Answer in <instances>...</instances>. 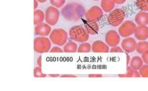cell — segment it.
<instances>
[{
	"mask_svg": "<svg viewBox=\"0 0 148 91\" xmlns=\"http://www.w3.org/2000/svg\"><path fill=\"white\" fill-rule=\"evenodd\" d=\"M85 13L84 7L76 3H68L61 9V14L64 18L70 22L78 21Z\"/></svg>",
	"mask_w": 148,
	"mask_h": 91,
	"instance_id": "obj_1",
	"label": "cell"
},
{
	"mask_svg": "<svg viewBox=\"0 0 148 91\" xmlns=\"http://www.w3.org/2000/svg\"><path fill=\"white\" fill-rule=\"evenodd\" d=\"M69 35L72 40L79 43L88 41L89 34L84 27L81 25H76L69 30Z\"/></svg>",
	"mask_w": 148,
	"mask_h": 91,
	"instance_id": "obj_2",
	"label": "cell"
},
{
	"mask_svg": "<svg viewBox=\"0 0 148 91\" xmlns=\"http://www.w3.org/2000/svg\"><path fill=\"white\" fill-rule=\"evenodd\" d=\"M68 34L62 28H55L49 35V39L54 45L63 46L67 42Z\"/></svg>",
	"mask_w": 148,
	"mask_h": 91,
	"instance_id": "obj_3",
	"label": "cell"
},
{
	"mask_svg": "<svg viewBox=\"0 0 148 91\" xmlns=\"http://www.w3.org/2000/svg\"><path fill=\"white\" fill-rule=\"evenodd\" d=\"M51 47V40L45 36L37 37L34 40V51L37 53H47L50 51Z\"/></svg>",
	"mask_w": 148,
	"mask_h": 91,
	"instance_id": "obj_4",
	"label": "cell"
},
{
	"mask_svg": "<svg viewBox=\"0 0 148 91\" xmlns=\"http://www.w3.org/2000/svg\"><path fill=\"white\" fill-rule=\"evenodd\" d=\"M125 17V12L121 9L116 8L110 12L107 19L108 23L112 27H118L123 23Z\"/></svg>",
	"mask_w": 148,
	"mask_h": 91,
	"instance_id": "obj_5",
	"label": "cell"
},
{
	"mask_svg": "<svg viewBox=\"0 0 148 91\" xmlns=\"http://www.w3.org/2000/svg\"><path fill=\"white\" fill-rule=\"evenodd\" d=\"M60 17L59 10L53 6L47 7L45 12V21L47 23L51 26L57 24Z\"/></svg>",
	"mask_w": 148,
	"mask_h": 91,
	"instance_id": "obj_6",
	"label": "cell"
},
{
	"mask_svg": "<svg viewBox=\"0 0 148 91\" xmlns=\"http://www.w3.org/2000/svg\"><path fill=\"white\" fill-rule=\"evenodd\" d=\"M136 28V24L130 20H127L119 27V33L123 37H127L134 34Z\"/></svg>",
	"mask_w": 148,
	"mask_h": 91,
	"instance_id": "obj_7",
	"label": "cell"
},
{
	"mask_svg": "<svg viewBox=\"0 0 148 91\" xmlns=\"http://www.w3.org/2000/svg\"><path fill=\"white\" fill-rule=\"evenodd\" d=\"M102 9L97 5H93L86 12L85 17L88 21H99L103 16Z\"/></svg>",
	"mask_w": 148,
	"mask_h": 91,
	"instance_id": "obj_8",
	"label": "cell"
},
{
	"mask_svg": "<svg viewBox=\"0 0 148 91\" xmlns=\"http://www.w3.org/2000/svg\"><path fill=\"white\" fill-rule=\"evenodd\" d=\"M105 40L109 46L113 47L119 45L121 40L120 34L114 30H110L106 33Z\"/></svg>",
	"mask_w": 148,
	"mask_h": 91,
	"instance_id": "obj_9",
	"label": "cell"
},
{
	"mask_svg": "<svg viewBox=\"0 0 148 91\" xmlns=\"http://www.w3.org/2000/svg\"><path fill=\"white\" fill-rule=\"evenodd\" d=\"M137 43L134 38L130 37H125L121 42V47L126 53H132L136 49Z\"/></svg>",
	"mask_w": 148,
	"mask_h": 91,
	"instance_id": "obj_10",
	"label": "cell"
},
{
	"mask_svg": "<svg viewBox=\"0 0 148 91\" xmlns=\"http://www.w3.org/2000/svg\"><path fill=\"white\" fill-rule=\"evenodd\" d=\"M51 32V27L47 23H42L36 25L35 28V33L40 36H47L50 35Z\"/></svg>",
	"mask_w": 148,
	"mask_h": 91,
	"instance_id": "obj_11",
	"label": "cell"
},
{
	"mask_svg": "<svg viewBox=\"0 0 148 91\" xmlns=\"http://www.w3.org/2000/svg\"><path fill=\"white\" fill-rule=\"evenodd\" d=\"M134 36L137 39L144 41L148 38V27L147 26H138L135 31Z\"/></svg>",
	"mask_w": 148,
	"mask_h": 91,
	"instance_id": "obj_12",
	"label": "cell"
},
{
	"mask_svg": "<svg viewBox=\"0 0 148 91\" xmlns=\"http://www.w3.org/2000/svg\"><path fill=\"white\" fill-rule=\"evenodd\" d=\"M91 50L94 53H109L110 51L109 46L101 40L94 42L91 46Z\"/></svg>",
	"mask_w": 148,
	"mask_h": 91,
	"instance_id": "obj_13",
	"label": "cell"
},
{
	"mask_svg": "<svg viewBox=\"0 0 148 91\" xmlns=\"http://www.w3.org/2000/svg\"><path fill=\"white\" fill-rule=\"evenodd\" d=\"M84 28L89 35H96L98 33L99 27L97 22L88 21L84 23Z\"/></svg>",
	"mask_w": 148,
	"mask_h": 91,
	"instance_id": "obj_14",
	"label": "cell"
},
{
	"mask_svg": "<svg viewBox=\"0 0 148 91\" xmlns=\"http://www.w3.org/2000/svg\"><path fill=\"white\" fill-rule=\"evenodd\" d=\"M135 22L138 26H147V25H148V12L145 11L138 12L135 17Z\"/></svg>",
	"mask_w": 148,
	"mask_h": 91,
	"instance_id": "obj_15",
	"label": "cell"
},
{
	"mask_svg": "<svg viewBox=\"0 0 148 91\" xmlns=\"http://www.w3.org/2000/svg\"><path fill=\"white\" fill-rule=\"evenodd\" d=\"M45 20V13L40 9H36L34 12V24L38 25Z\"/></svg>",
	"mask_w": 148,
	"mask_h": 91,
	"instance_id": "obj_16",
	"label": "cell"
},
{
	"mask_svg": "<svg viewBox=\"0 0 148 91\" xmlns=\"http://www.w3.org/2000/svg\"><path fill=\"white\" fill-rule=\"evenodd\" d=\"M115 4L113 0H101V8L105 12H110L114 8Z\"/></svg>",
	"mask_w": 148,
	"mask_h": 91,
	"instance_id": "obj_17",
	"label": "cell"
},
{
	"mask_svg": "<svg viewBox=\"0 0 148 91\" xmlns=\"http://www.w3.org/2000/svg\"><path fill=\"white\" fill-rule=\"evenodd\" d=\"M143 61L140 57L135 56L131 58L130 61V66L134 70H139L141 67L143 66Z\"/></svg>",
	"mask_w": 148,
	"mask_h": 91,
	"instance_id": "obj_18",
	"label": "cell"
},
{
	"mask_svg": "<svg viewBox=\"0 0 148 91\" xmlns=\"http://www.w3.org/2000/svg\"><path fill=\"white\" fill-rule=\"evenodd\" d=\"M78 47L74 42L70 41L64 45L63 51L65 53H76L77 51Z\"/></svg>",
	"mask_w": 148,
	"mask_h": 91,
	"instance_id": "obj_19",
	"label": "cell"
},
{
	"mask_svg": "<svg viewBox=\"0 0 148 91\" xmlns=\"http://www.w3.org/2000/svg\"><path fill=\"white\" fill-rule=\"evenodd\" d=\"M137 52L140 54H143L145 52L148 51V42L142 41L139 42L137 43L136 47Z\"/></svg>",
	"mask_w": 148,
	"mask_h": 91,
	"instance_id": "obj_20",
	"label": "cell"
},
{
	"mask_svg": "<svg viewBox=\"0 0 148 91\" xmlns=\"http://www.w3.org/2000/svg\"><path fill=\"white\" fill-rule=\"evenodd\" d=\"M91 46L88 42H83L79 45L77 48L78 53H89L91 51Z\"/></svg>",
	"mask_w": 148,
	"mask_h": 91,
	"instance_id": "obj_21",
	"label": "cell"
},
{
	"mask_svg": "<svg viewBox=\"0 0 148 91\" xmlns=\"http://www.w3.org/2000/svg\"><path fill=\"white\" fill-rule=\"evenodd\" d=\"M126 78H140L141 75L137 70H134L131 67L127 66Z\"/></svg>",
	"mask_w": 148,
	"mask_h": 91,
	"instance_id": "obj_22",
	"label": "cell"
},
{
	"mask_svg": "<svg viewBox=\"0 0 148 91\" xmlns=\"http://www.w3.org/2000/svg\"><path fill=\"white\" fill-rule=\"evenodd\" d=\"M136 5L142 11H148V0H137Z\"/></svg>",
	"mask_w": 148,
	"mask_h": 91,
	"instance_id": "obj_23",
	"label": "cell"
},
{
	"mask_svg": "<svg viewBox=\"0 0 148 91\" xmlns=\"http://www.w3.org/2000/svg\"><path fill=\"white\" fill-rule=\"evenodd\" d=\"M51 5L56 8H60L65 4L66 0H49Z\"/></svg>",
	"mask_w": 148,
	"mask_h": 91,
	"instance_id": "obj_24",
	"label": "cell"
},
{
	"mask_svg": "<svg viewBox=\"0 0 148 91\" xmlns=\"http://www.w3.org/2000/svg\"><path fill=\"white\" fill-rule=\"evenodd\" d=\"M34 76L35 78H46L47 75L42 73L41 67L39 66L34 68Z\"/></svg>",
	"mask_w": 148,
	"mask_h": 91,
	"instance_id": "obj_25",
	"label": "cell"
},
{
	"mask_svg": "<svg viewBox=\"0 0 148 91\" xmlns=\"http://www.w3.org/2000/svg\"><path fill=\"white\" fill-rule=\"evenodd\" d=\"M139 73L142 78H148V65H143L139 70Z\"/></svg>",
	"mask_w": 148,
	"mask_h": 91,
	"instance_id": "obj_26",
	"label": "cell"
},
{
	"mask_svg": "<svg viewBox=\"0 0 148 91\" xmlns=\"http://www.w3.org/2000/svg\"><path fill=\"white\" fill-rule=\"evenodd\" d=\"M110 53H123L124 51L119 46L113 47L110 50Z\"/></svg>",
	"mask_w": 148,
	"mask_h": 91,
	"instance_id": "obj_27",
	"label": "cell"
},
{
	"mask_svg": "<svg viewBox=\"0 0 148 91\" xmlns=\"http://www.w3.org/2000/svg\"><path fill=\"white\" fill-rule=\"evenodd\" d=\"M63 51L59 47L54 46L52 47V49H51L49 52L50 53H63Z\"/></svg>",
	"mask_w": 148,
	"mask_h": 91,
	"instance_id": "obj_28",
	"label": "cell"
},
{
	"mask_svg": "<svg viewBox=\"0 0 148 91\" xmlns=\"http://www.w3.org/2000/svg\"><path fill=\"white\" fill-rule=\"evenodd\" d=\"M142 59L143 60L144 63L148 65V51L142 54Z\"/></svg>",
	"mask_w": 148,
	"mask_h": 91,
	"instance_id": "obj_29",
	"label": "cell"
},
{
	"mask_svg": "<svg viewBox=\"0 0 148 91\" xmlns=\"http://www.w3.org/2000/svg\"><path fill=\"white\" fill-rule=\"evenodd\" d=\"M113 1L116 5H120L125 3V2H126V0H113Z\"/></svg>",
	"mask_w": 148,
	"mask_h": 91,
	"instance_id": "obj_30",
	"label": "cell"
},
{
	"mask_svg": "<svg viewBox=\"0 0 148 91\" xmlns=\"http://www.w3.org/2000/svg\"><path fill=\"white\" fill-rule=\"evenodd\" d=\"M37 63L39 67H42V56H39L37 59Z\"/></svg>",
	"mask_w": 148,
	"mask_h": 91,
	"instance_id": "obj_31",
	"label": "cell"
},
{
	"mask_svg": "<svg viewBox=\"0 0 148 91\" xmlns=\"http://www.w3.org/2000/svg\"><path fill=\"white\" fill-rule=\"evenodd\" d=\"M61 78H77V76L73 75H61Z\"/></svg>",
	"mask_w": 148,
	"mask_h": 91,
	"instance_id": "obj_32",
	"label": "cell"
},
{
	"mask_svg": "<svg viewBox=\"0 0 148 91\" xmlns=\"http://www.w3.org/2000/svg\"><path fill=\"white\" fill-rule=\"evenodd\" d=\"M88 76L89 78H102L103 75H89Z\"/></svg>",
	"mask_w": 148,
	"mask_h": 91,
	"instance_id": "obj_33",
	"label": "cell"
},
{
	"mask_svg": "<svg viewBox=\"0 0 148 91\" xmlns=\"http://www.w3.org/2000/svg\"><path fill=\"white\" fill-rule=\"evenodd\" d=\"M39 5V3L37 1V0H34V10H36Z\"/></svg>",
	"mask_w": 148,
	"mask_h": 91,
	"instance_id": "obj_34",
	"label": "cell"
},
{
	"mask_svg": "<svg viewBox=\"0 0 148 91\" xmlns=\"http://www.w3.org/2000/svg\"><path fill=\"white\" fill-rule=\"evenodd\" d=\"M126 56H127V66H128V64L130 63V56L129 55L126 53Z\"/></svg>",
	"mask_w": 148,
	"mask_h": 91,
	"instance_id": "obj_35",
	"label": "cell"
},
{
	"mask_svg": "<svg viewBox=\"0 0 148 91\" xmlns=\"http://www.w3.org/2000/svg\"><path fill=\"white\" fill-rule=\"evenodd\" d=\"M49 76L52 78H57L59 76V75H49Z\"/></svg>",
	"mask_w": 148,
	"mask_h": 91,
	"instance_id": "obj_36",
	"label": "cell"
},
{
	"mask_svg": "<svg viewBox=\"0 0 148 91\" xmlns=\"http://www.w3.org/2000/svg\"><path fill=\"white\" fill-rule=\"evenodd\" d=\"M38 2L40 3H44L45 2H47V0H37Z\"/></svg>",
	"mask_w": 148,
	"mask_h": 91,
	"instance_id": "obj_37",
	"label": "cell"
},
{
	"mask_svg": "<svg viewBox=\"0 0 148 91\" xmlns=\"http://www.w3.org/2000/svg\"><path fill=\"white\" fill-rule=\"evenodd\" d=\"M118 76L120 77V78H126V75L125 74H121V75H119Z\"/></svg>",
	"mask_w": 148,
	"mask_h": 91,
	"instance_id": "obj_38",
	"label": "cell"
},
{
	"mask_svg": "<svg viewBox=\"0 0 148 91\" xmlns=\"http://www.w3.org/2000/svg\"><path fill=\"white\" fill-rule=\"evenodd\" d=\"M93 1H99V0H93Z\"/></svg>",
	"mask_w": 148,
	"mask_h": 91,
	"instance_id": "obj_39",
	"label": "cell"
}]
</instances>
